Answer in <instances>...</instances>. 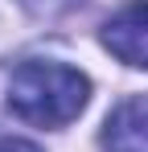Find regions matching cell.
I'll return each mask as SVG.
<instances>
[{"instance_id": "277c9868", "label": "cell", "mask_w": 148, "mask_h": 152, "mask_svg": "<svg viewBox=\"0 0 148 152\" xmlns=\"http://www.w3.org/2000/svg\"><path fill=\"white\" fill-rule=\"evenodd\" d=\"M29 12H37V17H58V12H66L74 0H21Z\"/></svg>"}, {"instance_id": "5b68a950", "label": "cell", "mask_w": 148, "mask_h": 152, "mask_svg": "<svg viewBox=\"0 0 148 152\" xmlns=\"http://www.w3.org/2000/svg\"><path fill=\"white\" fill-rule=\"evenodd\" d=\"M0 152H41L29 140H17V136H0Z\"/></svg>"}, {"instance_id": "7a4b0ae2", "label": "cell", "mask_w": 148, "mask_h": 152, "mask_svg": "<svg viewBox=\"0 0 148 152\" xmlns=\"http://www.w3.org/2000/svg\"><path fill=\"white\" fill-rule=\"evenodd\" d=\"M103 45L119 62L148 70V0H132L103 25Z\"/></svg>"}, {"instance_id": "6da1fadb", "label": "cell", "mask_w": 148, "mask_h": 152, "mask_svg": "<svg viewBox=\"0 0 148 152\" xmlns=\"http://www.w3.org/2000/svg\"><path fill=\"white\" fill-rule=\"evenodd\" d=\"M91 99V78L62 62H21L8 78V111L33 127H66Z\"/></svg>"}, {"instance_id": "3957f363", "label": "cell", "mask_w": 148, "mask_h": 152, "mask_svg": "<svg viewBox=\"0 0 148 152\" xmlns=\"http://www.w3.org/2000/svg\"><path fill=\"white\" fill-rule=\"evenodd\" d=\"M107 152H148V95L123 99L103 124Z\"/></svg>"}]
</instances>
